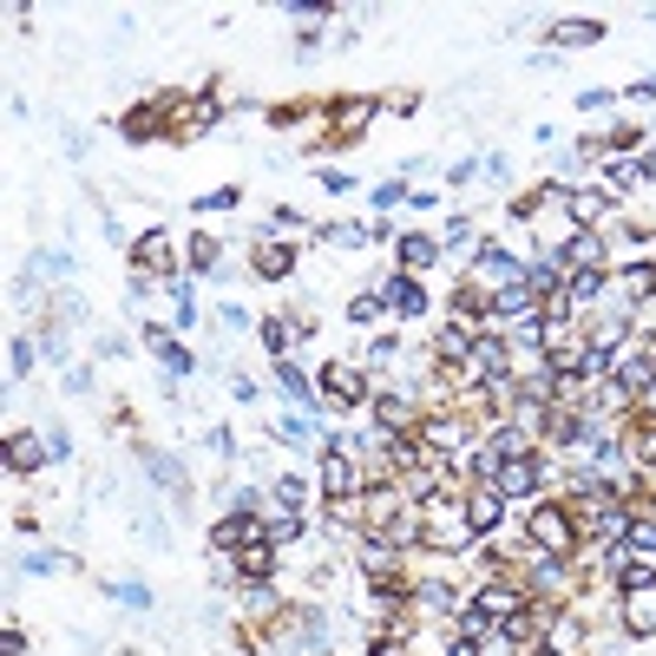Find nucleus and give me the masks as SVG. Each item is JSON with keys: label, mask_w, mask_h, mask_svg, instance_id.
Segmentation results:
<instances>
[{"label": "nucleus", "mask_w": 656, "mask_h": 656, "mask_svg": "<svg viewBox=\"0 0 656 656\" xmlns=\"http://www.w3.org/2000/svg\"><path fill=\"white\" fill-rule=\"evenodd\" d=\"M525 545L532 552H552V558H584V532H578V512L565 499H538L525 512Z\"/></svg>", "instance_id": "nucleus-1"}, {"label": "nucleus", "mask_w": 656, "mask_h": 656, "mask_svg": "<svg viewBox=\"0 0 656 656\" xmlns=\"http://www.w3.org/2000/svg\"><path fill=\"white\" fill-rule=\"evenodd\" d=\"M178 263H184V250H178L171 230H139L132 236V295H145L151 283H171Z\"/></svg>", "instance_id": "nucleus-2"}, {"label": "nucleus", "mask_w": 656, "mask_h": 656, "mask_svg": "<svg viewBox=\"0 0 656 656\" xmlns=\"http://www.w3.org/2000/svg\"><path fill=\"white\" fill-rule=\"evenodd\" d=\"M466 283H480L486 295L518 290V283H532V263H525V256H512L506 243L493 236V243H480V250H473V276H466Z\"/></svg>", "instance_id": "nucleus-3"}, {"label": "nucleus", "mask_w": 656, "mask_h": 656, "mask_svg": "<svg viewBox=\"0 0 656 656\" xmlns=\"http://www.w3.org/2000/svg\"><path fill=\"white\" fill-rule=\"evenodd\" d=\"M315 394H322V414H349V407H362V401H374V381H367L362 362H329L322 374H315Z\"/></svg>", "instance_id": "nucleus-4"}, {"label": "nucleus", "mask_w": 656, "mask_h": 656, "mask_svg": "<svg viewBox=\"0 0 656 656\" xmlns=\"http://www.w3.org/2000/svg\"><path fill=\"white\" fill-rule=\"evenodd\" d=\"M381 112H387L381 99H335V105H329V132H322V145H362L367 125H374Z\"/></svg>", "instance_id": "nucleus-5"}, {"label": "nucleus", "mask_w": 656, "mask_h": 656, "mask_svg": "<svg viewBox=\"0 0 656 656\" xmlns=\"http://www.w3.org/2000/svg\"><path fill=\"white\" fill-rule=\"evenodd\" d=\"M552 480V460L545 453H518V460H499V473H493V486H499V499H538V486Z\"/></svg>", "instance_id": "nucleus-6"}, {"label": "nucleus", "mask_w": 656, "mask_h": 656, "mask_svg": "<svg viewBox=\"0 0 656 656\" xmlns=\"http://www.w3.org/2000/svg\"><path fill=\"white\" fill-rule=\"evenodd\" d=\"M290 617V604L276 597V584H236V624L243 630H276Z\"/></svg>", "instance_id": "nucleus-7"}, {"label": "nucleus", "mask_w": 656, "mask_h": 656, "mask_svg": "<svg viewBox=\"0 0 656 656\" xmlns=\"http://www.w3.org/2000/svg\"><path fill=\"white\" fill-rule=\"evenodd\" d=\"M610 295H617V309H624V315L650 309V302H656V256H637V263L610 270Z\"/></svg>", "instance_id": "nucleus-8"}, {"label": "nucleus", "mask_w": 656, "mask_h": 656, "mask_svg": "<svg viewBox=\"0 0 656 656\" xmlns=\"http://www.w3.org/2000/svg\"><path fill=\"white\" fill-rule=\"evenodd\" d=\"M460 506H466V532H473V545L499 538V525H506V499H499V486H466V493H460Z\"/></svg>", "instance_id": "nucleus-9"}, {"label": "nucleus", "mask_w": 656, "mask_h": 656, "mask_svg": "<svg viewBox=\"0 0 656 656\" xmlns=\"http://www.w3.org/2000/svg\"><path fill=\"white\" fill-rule=\"evenodd\" d=\"M290 270H295V243L276 236V230H263V236L250 243V276H256V283H290Z\"/></svg>", "instance_id": "nucleus-10"}, {"label": "nucleus", "mask_w": 656, "mask_h": 656, "mask_svg": "<svg viewBox=\"0 0 656 656\" xmlns=\"http://www.w3.org/2000/svg\"><path fill=\"white\" fill-rule=\"evenodd\" d=\"M374 290L387 295V309H394V322H421V315H434V295L421 276H407V270H394L387 283H374Z\"/></svg>", "instance_id": "nucleus-11"}, {"label": "nucleus", "mask_w": 656, "mask_h": 656, "mask_svg": "<svg viewBox=\"0 0 656 656\" xmlns=\"http://www.w3.org/2000/svg\"><path fill=\"white\" fill-rule=\"evenodd\" d=\"M132 453H139V466H145V480L158 486V493H171V499L191 493V473H184L178 453H164V446H132Z\"/></svg>", "instance_id": "nucleus-12"}, {"label": "nucleus", "mask_w": 656, "mask_h": 656, "mask_svg": "<svg viewBox=\"0 0 656 656\" xmlns=\"http://www.w3.org/2000/svg\"><path fill=\"white\" fill-rule=\"evenodd\" d=\"M617 624L624 637H656V584H637V591H617Z\"/></svg>", "instance_id": "nucleus-13"}, {"label": "nucleus", "mask_w": 656, "mask_h": 656, "mask_svg": "<svg viewBox=\"0 0 656 656\" xmlns=\"http://www.w3.org/2000/svg\"><path fill=\"white\" fill-rule=\"evenodd\" d=\"M223 572H236V584H270L283 572V545H270V538H256V545H243Z\"/></svg>", "instance_id": "nucleus-14"}, {"label": "nucleus", "mask_w": 656, "mask_h": 656, "mask_svg": "<svg viewBox=\"0 0 656 656\" xmlns=\"http://www.w3.org/2000/svg\"><path fill=\"white\" fill-rule=\"evenodd\" d=\"M440 256H446V250H440L434 230H407V236H394V270H407V276H427Z\"/></svg>", "instance_id": "nucleus-15"}, {"label": "nucleus", "mask_w": 656, "mask_h": 656, "mask_svg": "<svg viewBox=\"0 0 656 656\" xmlns=\"http://www.w3.org/2000/svg\"><path fill=\"white\" fill-rule=\"evenodd\" d=\"M407 610H414V617H460L466 597H460L446 578H421L414 584V597H407Z\"/></svg>", "instance_id": "nucleus-16"}, {"label": "nucleus", "mask_w": 656, "mask_h": 656, "mask_svg": "<svg viewBox=\"0 0 656 656\" xmlns=\"http://www.w3.org/2000/svg\"><path fill=\"white\" fill-rule=\"evenodd\" d=\"M565 218H572V230H597L610 218V191L604 184H572L565 191Z\"/></svg>", "instance_id": "nucleus-17"}, {"label": "nucleus", "mask_w": 656, "mask_h": 656, "mask_svg": "<svg viewBox=\"0 0 656 656\" xmlns=\"http://www.w3.org/2000/svg\"><path fill=\"white\" fill-rule=\"evenodd\" d=\"M119 132H125L132 145H145V139H158V132H171V92H164V99H145V105H132V112L119 119Z\"/></svg>", "instance_id": "nucleus-18"}, {"label": "nucleus", "mask_w": 656, "mask_h": 656, "mask_svg": "<svg viewBox=\"0 0 656 656\" xmlns=\"http://www.w3.org/2000/svg\"><path fill=\"white\" fill-rule=\"evenodd\" d=\"M565 270H610V236L604 230H565Z\"/></svg>", "instance_id": "nucleus-19"}, {"label": "nucleus", "mask_w": 656, "mask_h": 656, "mask_svg": "<svg viewBox=\"0 0 656 656\" xmlns=\"http://www.w3.org/2000/svg\"><path fill=\"white\" fill-rule=\"evenodd\" d=\"M610 387L624 394V407H637V401L656 387V362L644 355V349H637V355H624V362H617V374H610Z\"/></svg>", "instance_id": "nucleus-20"}, {"label": "nucleus", "mask_w": 656, "mask_h": 656, "mask_svg": "<svg viewBox=\"0 0 656 656\" xmlns=\"http://www.w3.org/2000/svg\"><path fill=\"white\" fill-rule=\"evenodd\" d=\"M558 295L572 302V309H597L604 295H610V270H565V283H558Z\"/></svg>", "instance_id": "nucleus-21"}, {"label": "nucleus", "mask_w": 656, "mask_h": 656, "mask_svg": "<svg viewBox=\"0 0 656 656\" xmlns=\"http://www.w3.org/2000/svg\"><path fill=\"white\" fill-rule=\"evenodd\" d=\"M610 27L604 20H591V13H572V20H552V47H565V53H578V47H597Z\"/></svg>", "instance_id": "nucleus-22"}, {"label": "nucleus", "mask_w": 656, "mask_h": 656, "mask_svg": "<svg viewBox=\"0 0 656 656\" xmlns=\"http://www.w3.org/2000/svg\"><path fill=\"white\" fill-rule=\"evenodd\" d=\"M223 270V243L211 230H198V236H184V276H218Z\"/></svg>", "instance_id": "nucleus-23"}, {"label": "nucleus", "mask_w": 656, "mask_h": 656, "mask_svg": "<svg viewBox=\"0 0 656 656\" xmlns=\"http://www.w3.org/2000/svg\"><path fill=\"white\" fill-rule=\"evenodd\" d=\"M145 349H151V355H158L164 367H171V374H191V367H198V355H191V349H184V342H178L171 329H158V322L145 329Z\"/></svg>", "instance_id": "nucleus-24"}, {"label": "nucleus", "mask_w": 656, "mask_h": 656, "mask_svg": "<svg viewBox=\"0 0 656 656\" xmlns=\"http://www.w3.org/2000/svg\"><path fill=\"white\" fill-rule=\"evenodd\" d=\"M276 387H283V394H290L295 407H309V414H315V421H322V394H315V381H309V374H302V367H295L290 355H283V362H276Z\"/></svg>", "instance_id": "nucleus-25"}, {"label": "nucleus", "mask_w": 656, "mask_h": 656, "mask_svg": "<svg viewBox=\"0 0 656 656\" xmlns=\"http://www.w3.org/2000/svg\"><path fill=\"white\" fill-rule=\"evenodd\" d=\"M47 460H53V453H47L33 434H7V473H13V480H20V473H40Z\"/></svg>", "instance_id": "nucleus-26"}, {"label": "nucleus", "mask_w": 656, "mask_h": 656, "mask_svg": "<svg viewBox=\"0 0 656 656\" xmlns=\"http://www.w3.org/2000/svg\"><path fill=\"white\" fill-rule=\"evenodd\" d=\"M283 20H295L302 33H315L322 20H335V7L329 0H283Z\"/></svg>", "instance_id": "nucleus-27"}, {"label": "nucleus", "mask_w": 656, "mask_h": 656, "mask_svg": "<svg viewBox=\"0 0 656 656\" xmlns=\"http://www.w3.org/2000/svg\"><path fill=\"white\" fill-rule=\"evenodd\" d=\"M322 243H329V250H362V243H374V230H367V223H329Z\"/></svg>", "instance_id": "nucleus-28"}, {"label": "nucleus", "mask_w": 656, "mask_h": 656, "mask_svg": "<svg viewBox=\"0 0 656 656\" xmlns=\"http://www.w3.org/2000/svg\"><path fill=\"white\" fill-rule=\"evenodd\" d=\"M270 506H276V512H302V506H309V480L283 473V480H276V493H270Z\"/></svg>", "instance_id": "nucleus-29"}, {"label": "nucleus", "mask_w": 656, "mask_h": 656, "mask_svg": "<svg viewBox=\"0 0 656 656\" xmlns=\"http://www.w3.org/2000/svg\"><path fill=\"white\" fill-rule=\"evenodd\" d=\"M112 591V604H125V610H151V584L145 578H119V584H105Z\"/></svg>", "instance_id": "nucleus-30"}, {"label": "nucleus", "mask_w": 656, "mask_h": 656, "mask_svg": "<svg viewBox=\"0 0 656 656\" xmlns=\"http://www.w3.org/2000/svg\"><path fill=\"white\" fill-rule=\"evenodd\" d=\"M387 362H401V342H394V329H387V335H374V342H367V355H362L367 374H381Z\"/></svg>", "instance_id": "nucleus-31"}, {"label": "nucleus", "mask_w": 656, "mask_h": 656, "mask_svg": "<svg viewBox=\"0 0 656 656\" xmlns=\"http://www.w3.org/2000/svg\"><path fill=\"white\" fill-rule=\"evenodd\" d=\"M256 335H263V349H270L276 362L290 355V322H283V315H263V322H256Z\"/></svg>", "instance_id": "nucleus-32"}, {"label": "nucleus", "mask_w": 656, "mask_h": 656, "mask_svg": "<svg viewBox=\"0 0 656 656\" xmlns=\"http://www.w3.org/2000/svg\"><path fill=\"white\" fill-rule=\"evenodd\" d=\"M381 309H387V295H381V290H362L355 302H349V322H355V329H367V322H381Z\"/></svg>", "instance_id": "nucleus-33"}, {"label": "nucleus", "mask_w": 656, "mask_h": 656, "mask_svg": "<svg viewBox=\"0 0 656 656\" xmlns=\"http://www.w3.org/2000/svg\"><path fill=\"white\" fill-rule=\"evenodd\" d=\"M630 184H637V164H630V158H604V191L617 198V191H630Z\"/></svg>", "instance_id": "nucleus-34"}, {"label": "nucleus", "mask_w": 656, "mask_h": 656, "mask_svg": "<svg viewBox=\"0 0 656 656\" xmlns=\"http://www.w3.org/2000/svg\"><path fill=\"white\" fill-rule=\"evenodd\" d=\"M604 151H644V125H630V119H617V125L604 132Z\"/></svg>", "instance_id": "nucleus-35"}, {"label": "nucleus", "mask_w": 656, "mask_h": 656, "mask_svg": "<svg viewBox=\"0 0 656 656\" xmlns=\"http://www.w3.org/2000/svg\"><path fill=\"white\" fill-rule=\"evenodd\" d=\"M276 434L290 440V446H309V440H315V414H283V427H276Z\"/></svg>", "instance_id": "nucleus-36"}, {"label": "nucleus", "mask_w": 656, "mask_h": 656, "mask_svg": "<svg viewBox=\"0 0 656 656\" xmlns=\"http://www.w3.org/2000/svg\"><path fill=\"white\" fill-rule=\"evenodd\" d=\"M302 538V512H276L270 518V545H295Z\"/></svg>", "instance_id": "nucleus-37"}, {"label": "nucleus", "mask_w": 656, "mask_h": 656, "mask_svg": "<svg viewBox=\"0 0 656 656\" xmlns=\"http://www.w3.org/2000/svg\"><path fill=\"white\" fill-rule=\"evenodd\" d=\"M20 572H33V578H53V572H67V558H53V552H20Z\"/></svg>", "instance_id": "nucleus-38"}, {"label": "nucleus", "mask_w": 656, "mask_h": 656, "mask_svg": "<svg viewBox=\"0 0 656 656\" xmlns=\"http://www.w3.org/2000/svg\"><path fill=\"white\" fill-rule=\"evenodd\" d=\"M440 250H480V243H473V223H466V218H453L446 230H440Z\"/></svg>", "instance_id": "nucleus-39"}, {"label": "nucleus", "mask_w": 656, "mask_h": 656, "mask_svg": "<svg viewBox=\"0 0 656 656\" xmlns=\"http://www.w3.org/2000/svg\"><path fill=\"white\" fill-rule=\"evenodd\" d=\"M236 204H243V191H236V184H223V191H204V198H198V211H236Z\"/></svg>", "instance_id": "nucleus-40"}, {"label": "nucleus", "mask_w": 656, "mask_h": 656, "mask_svg": "<svg viewBox=\"0 0 656 656\" xmlns=\"http://www.w3.org/2000/svg\"><path fill=\"white\" fill-rule=\"evenodd\" d=\"M33 362H40V349H33L27 335H13V349H7V367H13V374H27Z\"/></svg>", "instance_id": "nucleus-41"}, {"label": "nucleus", "mask_w": 656, "mask_h": 656, "mask_svg": "<svg viewBox=\"0 0 656 656\" xmlns=\"http://www.w3.org/2000/svg\"><path fill=\"white\" fill-rule=\"evenodd\" d=\"M315 184H322V191H329V198H349V191H355V184H362V178H349V171H322V178H315Z\"/></svg>", "instance_id": "nucleus-42"}, {"label": "nucleus", "mask_w": 656, "mask_h": 656, "mask_svg": "<svg viewBox=\"0 0 656 656\" xmlns=\"http://www.w3.org/2000/svg\"><path fill=\"white\" fill-rule=\"evenodd\" d=\"M407 198H414L407 184H381V191H374V211H394V204H407Z\"/></svg>", "instance_id": "nucleus-43"}, {"label": "nucleus", "mask_w": 656, "mask_h": 656, "mask_svg": "<svg viewBox=\"0 0 656 656\" xmlns=\"http://www.w3.org/2000/svg\"><path fill=\"white\" fill-rule=\"evenodd\" d=\"M218 322H223V329H250V309H243V302H223Z\"/></svg>", "instance_id": "nucleus-44"}, {"label": "nucleus", "mask_w": 656, "mask_h": 656, "mask_svg": "<svg viewBox=\"0 0 656 656\" xmlns=\"http://www.w3.org/2000/svg\"><path fill=\"white\" fill-rule=\"evenodd\" d=\"M0 656H27V637H20V624H7V630H0Z\"/></svg>", "instance_id": "nucleus-45"}, {"label": "nucleus", "mask_w": 656, "mask_h": 656, "mask_svg": "<svg viewBox=\"0 0 656 656\" xmlns=\"http://www.w3.org/2000/svg\"><path fill=\"white\" fill-rule=\"evenodd\" d=\"M610 99H617L610 85H591V92H578V105H584V112H597V105H610Z\"/></svg>", "instance_id": "nucleus-46"}, {"label": "nucleus", "mask_w": 656, "mask_h": 656, "mask_svg": "<svg viewBox=\"0 0 656 656\" xmlns=\"http://www.w3.org/2000/svg\"><path fill=\"white\" fill-rule=\"evenodd\" d=\"M47 453H53V460H67V453H73V434H67V427H53V434H47Z\"/></svg>", "instance_id": "nucleus-47"}, {"label": "nucleus", "mask_w": 656, "mask_h": 656, "mask_svg": "<svg viewBox=\"0 0 656 656\" xmlns=\"http://www.w3.org/2000/svg\"><path fill=\"white\" fill-rule=\"evenodd\" d=\"M480 164H486V158H460V164H453V171H446V184H466V178H473V171H480Z\"/></svg>", "instance_id": "nucleus-48"}, {"label": "nucleus", "mask_w": 656, "mask_h": 656, "mask_svg": "<svg viewBox=\"0 0 656 656\" xmlns=\"http://www.w3.org/2000/svg\"><path fill=\"white\" fill-rule=\"evenodd\" d=\"M92 387V367H67V394H85Z\"/></svg>", "instance_id": "nucleus-49"}, {"label": "nucleus", "mask_w": 656, "mask_h": 656, "mask_svg": "<svg viewBox=\"0 0 656 656\" xmlns=\"http://www.w3.org/2000/svg\"><path fill=\"white\" fill-rule=\"evenodd\" d=\"M630 164H637V178H644V184H656V151H637Z\"/></svg>", "instance_id": "nucleus-50"}, {"label": "nucleus", "mask_w": 656, "mask_h": 656, "mask_svg": "<svg viewBox=\"0 0 656 656\" xmlns=\"http://www.w3.org/2000/svg\"><path fill=\"white\" fill-rule=\"evenodd\" d=\"M630 99H656V73H650V79H637V85H630Z\"/></svg>", "instance_id": "nucleus-51"}, {"label": "nucleus", "mask_w": 656, "mask_h": 656, "mask_svg": "<svg viewBox=\"0 0 656 656\" xmlns=\"http://www.w3.org/2000/svg\"><path fill=\"white\" fill-rule=\"evenodd\" d=\"M532 656H565V650H552V644H545V637H538V644H532Z\"/></svg>", "instance_id": "nucleus-52"}]
</instances>
